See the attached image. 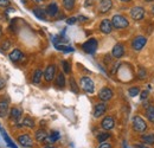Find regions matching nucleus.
I'll return each mask as SVG.
<instances>
[{"instance_id":"obj_13","label":"nucleus","mask_w":154,"mask_h":148,"mask_svg":"<svg viewBox=\"0 0 154 148\" xmlns=\"http://www.w3.org/2000/svg\"><path fill=\"white\" fill-rule=\"evenodd\" d=\"M107 111V104L106 103H97L94 108V117H101Z\"/></svg>"},{"instance_id":"obj_3","label":"nucleus","mask_w":154,"mask_h":148,"mask_svg":"<svg viewBox=\"0 0 154 148\" xmlns=\"http://www.w3.org/2000/svg\"><path fill=\"white\" fill-rule=\"evenodd\" d=\"M133 128L137 133H143L147 129V123L145 122V120L140 116H135L133 119Z\"/></svg>"},{"instance_id":"obj_35","label":"nucleus","mask_w":154,"mask_h":148,"mask_svg":"<svg viewBox=\"0 0 154 148\" xmlns=\"http://www.w3.org/2000/svg\"><path fill=\"white\" fill-rule=\"evenodd\" d=\"M10 5V0H0V7H7Z\"/></svg>"},{"instance_id":"obj_31","label":"nucleus","mask_w":154,"mask_h":148,"mask_svg":"<svg viewBox=\"0 0 154 148\" xmlns=\"http://www.w3.org/2000/svg\"><path fill=\"white\" fill-rule=\"evenodd\" d=\"M128 94H129V96H132V97H135V96H137V95L140 94V89H139L137 87L129 88V90H128Z\"/></svg>"},{"instance_id":"obj_47","label":"nucleus","mask_w":154,"mask_h":148,"mask_svg":"<svg viewBox=\"0 0 154 148\" xmlns=\"http://www.w3.org/2000/svg\"><path fill=\"white\" fill-rule=\"evenodd\" d=\"M45 148H55V147H52V146H46Z\"/></svg>"},{"instance_id":"obj_42","label":"nucleus","mask_w":154,"mask_h":148,"mask_svg":"<svg viewBox=\"0 0 154 148\" xmlns=\"http://www.w3.org/2000/svg\"><path fill=\"white\" fill-rule=\"evenodd\" d=\"M79 20H81V21H85V20H87V18H85V17H83V16H81V17H79Z\"/></svg>"},{"instance_id":"obj_46","label":"nucleus","mask_w":154,"mask_h":148,"mask_svg":"<svg viewBox=\"0 0 154 148\" xmlns=\"http://www.w3.org/2000/svg\"><path fill=\"white\" fill-rule=\"evenodd\" d=\"M151 10H152V13H153V14H154V5H153V6H152V8H151Z\"/></svg>"},{"instance_id":"obj_19","label":"nucleus","mask_w":154,"mask_h":148,"mask_svg":"<svg viewBox=\"0 0 154 148\" xmlns=\"http://www.w3.org/2000/svg\"><path fill=\"white\" fill-rule=\"evenodd\" d=\"M0 131H1V135H2V137H4V140L6 141V143H7V146H8V147H11V148H18L17 146H16V145H14V142H13V141H12V140L10 139V136H8L7 134H6V131H5V130L1 128V126H0Z\"/></svg>"},{"instance_id":"obj_39","label":"nucleus","mask_w":154,"mask_h":148,"mask_svg":"<svg viewBox=\"0 0 154 148\" xmlns=\"http://www.w3.org/2000/svg\"><path fill=\"white\" fill-rule=\"evenodd\" d=\"M98 148H112V146H110V143H108V142H102Z\"/></svg>"},{"instance_id":"obj_16","label":"nucleus","mask_w":154,"mask_h":148,"mask_svg":"<svg viewBox=\"0 0 154 148\" xmlns=\"http://www.w3.org/2000/svg\"><path fill=\"white\" fill-rule=\"evenodd\" d=\"M21 114H23V111L20 108H12L11 109V120L12 121H14V122H19L20 117H21Z\"/></svg>"},{"instance_id":"obj_21","label":"nucleus","mask_w":154,"mask_h":148,"mask_svg":"<svg viewBox=\"0 0 154 148\" xmlns=\"http://www.w3.org/2000/svg\"><path fill=\"white\" fill-rule=\"evenodd\" d=\"M33 14L38 19H43V20H44V19L46 18V11L43 10V8H39V7L33 8Z\"/></svg>"},{"instance_id":"obj_38","label":"nucleus","mask_w":154,"mask_h":148,"mask_svg":"<svg viewBox=\"0 0 154 148\" xmlns=\"http://www.w3.org/2000/svg\"><path fill=\"white\" fill-rule=\"evenodd\" d=\"M10 46H11V43H10L8 40H7V42H5V43H4L2 45H1V48H2V50H7V49H8Z\"/></svg>"},{"instance_id":"obj_17","label":"nucleus","mask_w":154,"mask_h":148,"mask_svg":"<svg viewBox=\"0 0 154 148\" xmlns=\"http://www.w3.org/2000/svg\"><path fill=\"white\" fill-rule=\"evenodd\" d=\"M59 137H60L59 133H58V131H54V133H51L50 136H48V137L45 139V142H46L48 145H52V143H55L57 140H59Z\"/></svg>"},{"instance_id":"obj_8","label":"nucleus","mask_w":154,"mask_h":148,"mask_svg":"<svg viewBox=\"0 0 154 148\" xmlns=\"http://www.w3.org/2000/svg\"><path fill=\"white\" fill-rule=\"evenodd\" d=\"M55 75H56V66L55 65H49L44 71V78H45L46 82H51V81H54Z\"/></svg>"},{"instance_id":"obj_9","label":"nucleus","mask_w":154,"mask_h":148,"mask_svg":"<svg viewBox=\"0 0 154 148\" xmlns=\"http://www.w3.org/2000/svg\"><path fill=\"white\" fill-rule=\"evenodd\" d=\"M112 6H113L112 0H101L100 5H98V11H100V13H107L110 11Z\"/></svg>"},{"instance_id":"obj_10","label":"nucleus","mask_w":154,"mask_h":148,"mask_svg":"<svg viewBox=\"0 0 154 148\" xmlns=\"http://www.w3.org/2000/svg\"><path fill=\"white\" fill-rule=\"evenodd\" d=\"M101 126H102V128H103L104 130L113 129L114 126H115V120H114L112 116H107V117H104V119L102 120Z\"/></svg>"},{"instance_id":"obj_26","label":"nucleus","mask_w":154,"mask_h":148,"mask_svg":"<svg viewBox=\"0 0 154 148\" xmlns=\"http://www.w3.org/2000/svg\"><path fill=\"white\" fill-rule=\"evenodd\" d=\"M62 2L66 11H71L75 6V0H62Z\"/></svg>"},{"instance_id":"obj_32","label":"nucleus","mask_w":154,"mask_h":148,"mask_svg":"<svg viewBox=\"0 0 154 148\" xmlns=\"http://www.w3.org/2000/svg\"><path fill=\"white\" fill-rule=\"evenodd\" d=\"M70 87H71V90L74 91L75 94H78V87H77L76 82H75V79L71 77L70 78Z\"/></svg>"},{"instance_id":"obj_25","label":"nucleus","mask_w":154,"mask_h":148,"mask_svg":"<svg viewBox=\"0 0 154 148\" xmlns=\"http://www.w3.org/2000/svg\"><path fill=\"white\" fill-rule=\"evenodd\" d=\"M56 85L58 88H64L65 85V77L63 74H58L56 77Z\"/></svg>"},{"instance_id":"obj_7","label":"nucleus","mask_w":154,"mask_h":148,"mask_svg":"<svg viewBox=\"0 0 154 148\" xmlns=\"http://www.w3.org/2000/svg\"><path fill=\"white\" fill-rule=\"evenodd\" d=\"M113 29H114L113 23H112V20H109V19H103V20L101 21V24H100V30H101V32H103V33H106V35L110 33V32L113 31Z\"/></svg>"},{"instance_id":"obj_43","label":"nucleus","mask_w":154,"mask_h":148,"mask_svg":"<svg viewBox=\"0 0 154 148\" xmlns=\"http://www.w3.org/2000/svg\"><path fill=\"white\" fill-rule=\"evenodd\" d=\"M32 1H35V2H37V4H40V2H44L45 0H32Z\"/></svg>"},{"instance_id":"obj_30","label":"nucleus","mask_w":154,"mask_h":148,"mask_svg":"<svg viewBox=\"0 0 154 148\" xmlns=\"http://www.w3.org/2000/svg\"><path fill=\"white\" fill-rule=\"evenodd\" d=\"M62 66H63V70H64L65 74H70L71 68H70V64H69L68 60H63V62H62Z\"/></svg>"},{"instance_id":"obj_14","label":"nucleus","mask_w":154,"mask_h":148,"mask_svg":"<svg viewBox=\"0 0 154 148\" xmlns=\"http://www.w3.org/2000/svg\"><path fill=\"white\" fill-rule=\"evenodd\" d=\"M125 54V46L122 44H116L115 46L113 48V51H112V55L114 58H121Z\"/></svg>"},{"instance_id":"obj_23","label":"nucleus","mask_w":154,"mask_h":148,"mask_svg":"<svg viewBox=\"0 0 154 148\" xmlns=\"http://www.w3.org/2000/svg\"><path fill=\"white\" fill-rule=\"evenodd\" d=\"M142 141L146 145H154V134L153 133H148L146 135L142 136Z\"/></svg>"},{"instance_id":"obj_15","label":"nucleus","mask_w":154,"mask_h":148,"mask_svg":"<svg viewBox=\"0 0 154 148\" xmlns=\"http://www.w3.org/2000/svg\"><path fill=\"white\" fill-rule=\"evenodd\" d=\"M46 14H49L50 17H55L56 14L58 13V6L56 2H51V4H49L48 5V7H46Z\"/></svg>"},{"instance_id":"obj_36","label":"nucleus","mask_w":154,"mask_h":148,"mask_svg":"<svg viewBox=\"0 0 154 148\" xmlns=\"http://www.w3.org/2000/svg\"><path fill=\"white\" fill-rule=\"evenodd\" d=\"M148 95H149V91H148V90H145V91L141 93L140 97H141V100H146V98L148 97Z\"/></svg>"},{"instance_id":"obj_4","label":"nucleus","mask_w":154,"mask_h":148,"mask_svg":"<svg viewBox=\"0 0 154 148\" xmlns=\"http://www.w3.org/2000/svg\"><path fill=\"white\" fill-rule=\"evenodd\" d=\"M82 49H83V51L87 52V54H90V55L94 54V52L97 50V40L96 39H94V38L87 40L85 43H83Z\"/></svg>"},{"instance_id":"obj_28","label":"nucleus","mask_w":154,"mask_h":148,"mask_svg":"<svg viewBox=\"0 0 154 148\" xmlns=\"http://www.w3.org/2000/svg\"><path fill=\"white\" fill-rule=\"evenodd\" d=\"M146 116H147V119H148L149 122L154 123V107H149L146 110Z\"/></svg>"},{"instance_id":"obj_24","label":"nucleus","mask_w":154,"mask_h":148,"mask_svg":"<svg viewBox=\"0 0 154 148\" xmlns=\"http://www.w3.org/2000/svg\"><path fill=\"white\" fill-rule=\"evenodd\" d=\"M43 71L40 69H37L35 72H33V77H32V82L35 84H39L40 83V79H42V76H43Z\"/></svg>"},{"instance_id":"obj_18","label":"nucleus","mask_w":154,"mask_h":148,"mask_svg":"<svg viewBox=\"0 0 154 148\" xmlns=\"http://www.w3.org/2000/svg\"><path fill=\"white\" fill-rule=\"evenodd\" d=\"M23 57H24V56L21 54V51H20V50H17V49L13 50V51L10 54V59H11L12 62H14V63H16V62H19Z\"/></svg>"},{"instance_id":"obj_1","label":"nucleus","mask_w":154,"mask_h":148,"mask_svg":"<svg viewBox=\"0 0 154 148\" xmlns=\"http://www.w3.org/2000/svg\"><path fill=\"white\" fill-rule=\"evenodd\" d=\"M112 23H113V26L114 29H117V30H122V29H126L128 27L129 23L126 17L121 16V14H115L113 19H112Z\"/></svg>"},{"instance_id":"obj_48","label":"nucleus","mask_w":154,"mask_h":148,"mask_svg":"<svg viewBox=\"0 0 154 148\" xmlns=\"http://www.w3.org/2000/svg\"><path fill=\"white\" fill-rule=\"evenodd\" d=\"M145 1H147V2H149V1H154V0H145Z\"/></svg>"},{"instance_id":"obj_22","label":"nucleus","mask_w":154,"mask_h":148,"mask_svg":"<svg viewBox=\"0 0 154 148\" xmlns=\"http://www.w3.org/2000/svg\"><path fill=\"white\" fill-rule=\"evenodd\" d=\"M46 137H48V133H46L45 130L44 129L37 130V133H36V140H37V141L43 142V141H45Z\"/></svg>"},{"instance_id":"obj_41","label":"nucleus","mask_w":154,"mask_h":148,"mask_svg":"<svg viewBox=\"0 0 154 148\" xmlns=\"http://www.w3.org/2000/svg\"><path fill=\"white\" fill-rule=\"evenodd\" d=\"M136 148H148V147L145 146V145H136Z\"/></svg>"},{"instance_id":"obj_20","label":"nucleus","mask_w":154,"mask_h":148,"mask_svg":"<svg viewBox=\"0 0 154 148\" xmlns=\"http://www.w3.org/2000/svg\"><path fill=\"white\" fill-rule=\"evenodd\" d=\"M8 113V103L6 101H0V117H5Z\"/></svg>"},{"instance_id":"obj_44","label":"nucleus","mask_w":154,"mask_h":148,"mask_svg":"<svg viewBox=\"0 0 154 148\" xmlns=\"http://www.w3.org/2000/svg\"><path fill=\"white\" fill-rule=\"evenodd\" d=\"M121 2H129V1H132V0H120Z\"/></svg>"},{"instance_id":"obj_40","label":"nucleus","mask_w":154,"mask_h":148,"mask_svg":"<svg viewBox=\"0 0 154 148\" xmlns=\"http://www.w3.org/2000/svg\"><path fill=\"white\" fill-rule=\"evenodd\" d=\"M5 85H6L5 79H4V78H0V90H1V89H4V88H5Z\"/></svg>"},{"instance_id":"obj_6","label":"nucleus","mask_w":154,"mask_h":148,"mask_svg":"<svg viewBox=\"0 0 154 148\" xmlns=\"http://www.w3.org/2000/svg\"><path fill=\"white\" fill-rule=\"evenodd\" d=\"M146 43H147V39L143 36H137V37L134 38V40L132 43V48L134 49L135 51H140V50H142L145 48Z\"/></svg>"},{"instance_id":"obj_37","label":"nucleus","mask_w":154,"mask_h":148,"mask_svg":"<svg viewBox=\"0 0 154 148\" xmlns=\"http://www.w3.org/2000/svg\"><path fill=\"white\" fill-rule=\"evenodd\" d=\"M77 18H75V17H70V18H68V20H66V23L69 24V25H72V24H75L76 23Z\"/></svg>"},{"instance_id":"obj_34","label":"nucleus","mask_w":154,"mask_h":148,"mask_svg":"<svg viewBox=\"0 0 154 148\" xmlns=\"http://www.w3.org/2000/svg\"><path fill=\"white\" fill-rule=\"evenodd\" d=\"M146 75H147L146 69H145L143 66H141V68L139 69V77H140L141 79H143V78H146Z\"/></svg>"},{"instance_id":"obj_29","label":"nucleus","mask_w":154,"mask_h":148,"mask_svg":"<svg viewBox=\"0 0 154 148\" xmlns=\"http://www.w3.org/2000/svg\"><path fill=\"white\" fill-rule=\"evenodd\" d=\"M110 137V134L109 133H100L98 134V136H97V140H98V142H106V140H108Z\"/></svg>"},{"instance_id":"obj_27","label":"nucleus","mask_w":154,"mask_h":148,"mask_svg":"<svg viewBox=\"0 0 154 148\" xmlns=\"http://www.w3.org/2000/svg\"><path fill=\"white\" fill-rule=\"evenodd\" d=\"M23 126L29 127V128H33V127H35V121H33V119H31L30 116H26V117L23 120Z\"/></svg>"},{"instance_id":"obj_33","label":"nucleus","mask_w":154,"mask_h":148,"mask_svg":"<svg viewBox=\"0 0 154 148\" xmlns=\"http://www.w3.org/2000/svg\"><path fill=\"white\" fill-rule=\"evenodd\" d=\"M56 49L57 50H62V51H65V52H69V51H74L72 48H69V46H64V45H56Z\"/></svg>"},{"instance_id":"obj_45","label":"nucleus","mask_w":154,"mask_h":148,"mask_svg":"<svg viewBox=\"0 0 154 148\" xmlns=\"http://www.w3.org/2000/svg\"><path fill=\"white\" fill-rule=\"evenodd\" d=\"M1 36H2V30H1V27H0V38H1Z\"/></svg>"},{"instance_id":"obj_11","label":"nucleus","mask_w":154,"mask_h":148,"mask_svg":"<svg viewBox=\"0 0 154 148\" xmlns=\"http://www.w3.org/2000/svg\"><path fill=\"white\" fill-rule=\"evenodd\" d=\"M113 90L112 89H109V88H102L101 90H100V93H98V97H100V100H102V101H109L112 97H113Z\"/></svg>"},{"instance_id":"obj_12","label":"nucleus","mask_w":154,"mask_h":148,"mask_svg":"<svg viewBox=\"0 0 154 148\" xmlns=\"http://www.w3.org/2000/svg\"><path fill=\"white\" fill-rule=\"evenodd\" d=\"M18 142L23 147H32V145H33V141H32L31 136L27 135V134L20 135L19 137H18Z\"/></svg>"},{"instance_id":"obj_5","label":"nucleus","mask_w":154,"mask_h":148,"mask_svg":"<svg viewBox=\"0 0 154 148\" xmlns=\"http://www.w3.org/2000/svg\"><path fill=\"white\" fill-rule=\"evenodd\" d=\"M131 17L135 21H139V20H142L145 17V8L142 6H135L132 8L131 11Z\"/></svg>"},{"instance_id":"obj_2","label":"nucleus","mask_w":154,"mask_h":148,"mask_svg":"<svg viewBox=\"0 0 154 148\" xmlns=\"http://www.w3.org/2000/svg\"><path fill=\"white\" fill-rule=\"evenodd\" d=\"M81 88L88 94H93L95 90V83L89 77H82L81 78Z\"/></svg>"}]
</instances>
